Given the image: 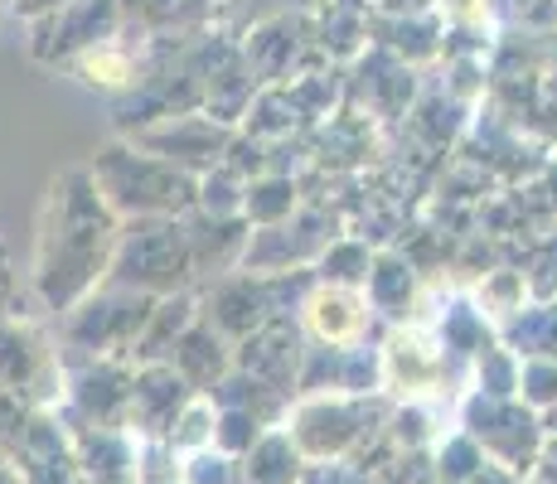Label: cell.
<instances>
[{
  "label": "cell",
  "mask_w": 557,
  "mask_h": 484,
  "mask_svg": "<svg viewBox=\"0 0 557 484\" xmlns=\"http://www.w3.org/2000/svg\"><path fill=\"white\" fill-rule=\"evenodd\" d=\"M345 310H355L345 296H320L315 300V325L325 339H349L359 325V315H345Z\"/></svg>",
  "instance_id": "obj_4"
},
{
  "label": "cell",
  "mask_w": 557,
  "mask_h": 484,
  "mask_svg": "<svg viewBox=\"0 0 557 484\" xmlns=\"http://www.w3.org/2000/svg\"><path fill=\"white\" fill-rule=\"evenodd\" d=\"M296 440L267 436L248 450V470H238V484H296Z\"/></svg>",
  "instance_id": "obj_1"
},
{
  "label": "cell",
  "mask_w": 557,
  "mask_h": 484,
  "mask_svg": "<svg viewBox=\"0 0 557 484\" xmlns=\"http://www.w3.org/2000/svg\"><path fill=\"white\" fill-rule=\"evenodd\" d=\"M185 480L189 484H238V466H233L228 450H195L185 460Z\"/></svg>",
  "instance_id": "obj_3"
},
{
  "label": "cell",
  "mask_w": 557,
  "mask_h": 484,
  "mask_svg": "<svg viewBox=\"0 0 557 484\" xmlns=\"http://www.w3.org/2000/svg\"><path fill=\"white\" fill-rule=\"evenodd\" d=\"M132 484H189L180 450L170 440H141L132 460Z\"/></svg>",
  "instance_id": "obj_2"
}]
</instances>
